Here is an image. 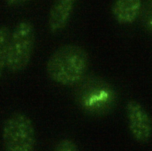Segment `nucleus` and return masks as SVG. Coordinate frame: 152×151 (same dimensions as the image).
I'll list each match as a JSON object with an SVG mask.
<instances>
[{
	"mask_svg": "<svg viewBox=\"0 0 152 151\" xmlns=\"http://www.w3.org/2000/svg\"><path fill=\"white\" fill-rule=\"evenodd\" d=\"M89 65L87 50L76 44H66L56 49L48 58L46 71L56 83L71 86L77 84L86 75Z\"/></svg>",
	"mask_w": 152,
	"mask_h": 151,
	"instance_id": "f257e3e1",
	"label": "nucleus"
},
{
	"mask_svg": "<svg viewBox=\"0 0 152 151\" xmlns=\"http://www.w3.org/2000/svg\"><path fill=\"white\" fill-rule=\"evenodd\" d=\"M75 102L84 113L93 117H102L110 113L118 101L114 86L103 78L86 75L74 86Z\"/></svg>",
	"mask_w": 152,
	"mask_h": 151,
	"instance_id": "f03ea898",
	"label": "nucleus"
},
{
	"mask_svg": "<svg viewBox=\"0 0 152 151\" xmlns=\"http://www.w3.org/2000/svg\"><path fill=\"white\" fill-rule=\"evenodd\" d=\"M36 41L35 30L27 20L17 23L8 43L6 68L13 73L23 71L28 65L33 53Z\"/></svg>",
	"mask_w": 152,
	"mask_h": 151,
	"instance_id": "7ed1b4c3",
	"label": "nucleus"
},
{
	"mask_svg": "<svg viewBox=\"0 0 152 151\" xmlns=\"http://www.w3.org/2000/svg\"><path fill=\"white\" fill-rule=\"evenodd\" d=\"M3 151H35L36 131L31 119L15 112L4 121L2 128Z\"/></svg>",
	"mask_w": 152,
	"mask_h": 151,
	"instance_id": "20e7f679",
	"label": "nucleus"
},
{
	"mask_svg": "<svg viewBox=\"0 0 152 151\" xmlns=\"http://www.w3.org/2000/svg\"><path fill=\"white\" fill-rule=\"evenodd\" d=\"M129 131L138 143H145L152 137V119L143 105L135 99H129L125 105Z\"/></svg>",
	"mask_w": 152,
	"mask_h": 151,
	"instance_id": "39448f33",
	"label": "nucleus"
},
{
	"mask_svg": "<svg viewBox=\"0 0 152 151\" xmlns=\"http://www.w3.org/2000/svg\"><path fill=\"white\" fill-rule=\"evenodd\" d=\"M77 0H55L49 11L48 28L53 34L61 33L67 25Z\"/></svg>",
	"mask_w": 152,
	"mask_h": 151,
	"instance_id": "423d86ee",
	"label": "nucleus"
},
{
	"mask_svg": "<svg viewBox=\"0 0 152 151\" xmlns=\"http://www.w3.org/2000/svg\"><path fill=\"white\" fill-rule=\"evenodd\" d=\"M142 0H115L112 7L115 20L122 24L133 23L140 15Z\"/></svg>",
	"mask_w": 152,
	"mask_h": 151,
	"instance_id": "0eeeda50",
	"label": "nucleus"
},
{
	"mask_svg": "<svg viewBox=\"0 0 152 151\" xmlns=\"http://www.w3.org/2000/svg\"><path fill=\"white\" fill-rule=\"evenodd\" d=\"M11 33L8 26H0V79L3 75L5 68H6L8 47Z\"/></svg>",
	"mask_w": 152,
	"mask_h": 151,
	"instance_id": "6e6552de",
	"label": "nucleus"
},
{
	"mask_svg": "<svg viewBox=\"0 0 152 151\" xmlns=\"http://www.w3.org/2000/svg\"><path fill=\"white\" fill-rule=\"evenodd\" d=\"M139 17L144 28L152 35V0H145L142 2Z\"/></svg>",
	"mask_w": 152,
	"mask_h": 151,
	"instance_id": "1a4fd4ad",
	"label": "nucleus"
},
{
	"mask_svg": "<svg viewBox=\"0 0 152 151\" xmlns=\"http://www.w3.org/2000/svg\"><path fill=\"white\" fill-rule=\"evenodd\" d=\"M53 151H80L74 141L69 138H63L55 144Z\"/></svg>",
	"mask_w": 152,
	"mask_h": 151,
	"instance_id": "9d476101",
	"label": "nucleus"
},
{
	"mask_svg": "<svg viewBox=\"0 0 152 151\" xmlns=\"http://www.w3.org/2000/svg\"><path fill=\"white\" fill-rule=\"evenodd\" d=\"M5 3L9 7H16L25 4L30 0H4Z\"/></svg>",
	"mask_w": 152,
	"mask_h": 151,
	"instance_id": "9b49d317",
	"label": "nucleus"
}]
</instances>
